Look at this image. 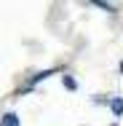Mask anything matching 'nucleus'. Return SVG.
I'll use <instances>...</instances> for the list:
<instances>
[{
    "instance_id": "f257e3e1",
    "label": "nucleus",
    "mask_w": 123,
    "mask_h": 126,
    "mask_svg": "<svg viewBox=\"0 0 123 126\" xmlns=\"http://www.w3.org/2000/svg\"><path fill=\"white\" fill-rule=\"evenodd\" d=\"M54 75V70H43V73H35V75H29V86H35V83H40V80H46V78Z\"/></svg>"
},
{
    "instance_id": "f03ea898",
    "label": "nucleus",
    "mask_w": 123,
    "mask_h": 126,
    "mask_svg": "<svg viewBox=\"0 0 123 126\" xmlns=\"http://www.w3.org/2000/svg\"><path fill=\"white\" fill-rule=\"evenodd\" d=\"M110 110H112L115 115H123V97H112V99H110Z\"/></svg>"
},
{
    "instance_id": "7ed1b4c3",
    "label": "nucleus",
    "mask_w": 123,
    "mask_h": 126,
    "mask_svg": "<svg viewBox=\"0 0 123 126\" xmlns=\"http://www.w3.org/2000/svg\"><path fill=\"white\" fill-rule=\"evenodd\" d=\"M62 86L67 89V91H78V80L72 75H62Z\"/></svg>"
},
{
    "instance_id": "20e7f679",
    "label": "nucleus",
    "mask_w": 123,
    "mask_h": 126,
    "mask_svg": "<svg viewBox=\"0 0 123 126\" xmlns=\"http://www.w3.org/2000/svg\"><path fill=\"white\" fill-rule=\"evenodd\" d=\"M91 5H94V8H102V11H107V14H115V11H118L115 5H110V3H104V0H91Z\"/></svg>"
},
{
    "instance_id": "39448f33",
    "label": "nucleus",
    "mask_w": 123,
    "mask_h": 126,
    "mask_svg": "<svg viewBox=\"0 0 123 126\" xmlns=\"http://www.w3.org/2000/svg\"><path fill=\"white\" fill-rule=\"evenodd\" d=\"M3 126H19V115L16 113H3Z\"/></svg>"
},
{
    "instance_id": "423d86ee",
    "label": "nucleus",
    "mask_w": 123,
    "mask_h": 126,
    "mask_svg": "<svg viewBox=\"0 0 123 126\" xmlns=\"http://www.w3.org/2000/svg\"><path fill=\"white\" fill-rule=\"evenodd\" d=\"M94 105H107V107H110V99H107V97H94Z\"/></svg>"
},
{
    "instance_id": "0eeeda50",
    "label": "nucleus",
    "mask_w": 123,
    "mask_h": 126,
    "mask_svg": "<svg viewBox=\"0 0 123 126\" xmlns=\"http://www.w3.org/2000/svg\"><path fill=\"white\" fill-rule=\"evenodd\" d=\"M121 73H123V62H121Z\"/></svg>"
},
{
    "instance_id": "6e6552de",
    "label": "nucleus",
    "mask_w": 123,
    "mask_h": 126,
    "mask_svg": "<svg viewBox=\"0 0 123 126\" xmlns=\"http://www.w3.org/2000/svg\"><path fill=\"white\" fill-rule=\"evenodd\" d=\"M110 126H118V124H110Z\"/></svg>"
}]
</instances>
